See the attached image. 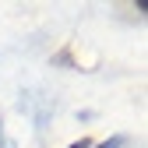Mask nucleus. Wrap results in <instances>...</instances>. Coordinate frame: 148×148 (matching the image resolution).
<instances>
[{
  "label": "nucleus",
  "mask_w": 148,
  "mask_h": 148,
  "mask_svg": "<svg viewBox=\"0 0 148 148\" xmlns=\"http://www.w3.org/2000/svg\"><path fill=\"white\" fill-rule=\"evenodd\" d=\"M0 145H4V131H0Z\"/></svg>",
  "instance_id": "3"
},
{
  "label": "nucleus",
  "mask_w": 148,
  "mask_h": 148,
  "mask_svg": "<svg viewBox=\"0 0 148 148\" xmlns=\"http://www.w3.org/2000/svg\"><path fill=\"white\" fill-rule=\"evenodd\" d=\"M120 145H123V138H109V141H102L99 148H120Z\"/></svg>",
  "instance_id": "1"
},
{
  "label": "nucleus",
  "mask_w": 148,
  "mask_h": 148,
  "mask_svg": "<svg viewBox=\"0 0 148 148\" xmlns=\"http://www.w3.org/2000/svg\"><path fill=\"white\" fill-rule=\"evenodd\" d=\"M71 148H92V138H81V141H74Z\"/></svg>",
  "instance_id": "2"
}]
</instances>
